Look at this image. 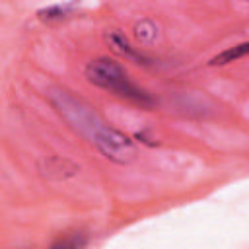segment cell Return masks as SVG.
Instances as JSON below:
<instances>
[{
  "instance_id": "1",
  "label": "cell",
  "mask_w": 249,
  "mask_h": 249,
  "mask_svg": "<svg viewBox=\"0 0 249 249\" xmlns=\"http://www.w3.org/2000/svg\"><path fill=\"white\" fill-rule=\"evenodd\" d=\"M47 97L54 111L68 123V126L89 144H93L107 160L115 163H128L134 160L136 148L132 140L121 130L107 124L84 99L76 97L64 88L49 89Z\"/></svg>"
},
{
  "instance_id": "2",
  "label": "cell",
  "mask_w": 249,
  "mask_h": 249,
  "mask_svg": "<svg viewBox=\"0 0 249 249\" xmlns=\"http://www.w3.org/2000/svg\"><path fill=\"white\" fill-rule=\"evenodd\" d=\"M84 74L89 84L124 99V101H130L144 109H152L156 105V99L152 97V93H148L144 88H140L136 82H132L128 72L117 60H113L109 56H97V58L89 60Z\"/></svg>"
},
{
  "instance_id": "3",
  "label": "cell",
  "mask_w": 249,
  "mask_h": 249,
  "mask_svg": "<svg viewBox=\"0 0 249 249\" xmlns=\"http://www.w3.org/2000/svg\"><path fill=\"white\" fill-rule=\"evenodd\" d=\"M107 41L111 43L113 51H117L119 54L126 56V58H130V60H134V62H142V64L148 62V56L142 54L136 47H132V45L128 43V39H126L123 33H119V31H109V33H107Z\"/></svg>"
},
{
  "instance_id": "4",
  "label": "cell",
  "mask_w": 249,
  "mask_h": 249,
  "mask_svg": "<svg viewBox=\"0 0 249 249\" xmlns=\"http://www.w3.org/2000/svg\"><path fill=\"white\" fill-rule=\"evenodd\" d=\"M247 43H239V45H235V47H230V49H226L224 53H220V54H216L214 58H210V64L212 66H222V64H230V62H235V60H239V58H243L245 54H247Z\"/></svg>"
},
{
  "instance_id": "5",
  "label": "cell",
  "mask_w": 249,
  "mask_h": 249,
  "mask_svg": "<svg viewBox=\"0 0 249 249\" xmlns=\"http://www.w3.org/2000/svg\"><path fill=\"white\" fill-rule=\"evenodd\" d=\"M72 12V6H51V8H45L39 12V18L43 21H58V19H64L68 18Z\"/></svg>"
},
{
  "instance_id": "6",
  "label": "cell",
  "mask_w": 249,
  "mask_h": 249,
  "mask_svg": "<svg viewBox=\"0 0 249 249\" xmlns=\"http://www.w3.org/2000/svg\"><path fill=\"white\" fill-rule=\"evenodd\" d=\"M88 245V239L82 237L80 233H68L64 237H60L58 241L53 243V247H72V249H78V247H84Z\"/></svg>"
},
{
  "instance_id": "7",
  "label": "cell",
  "mask_w": 249,
  "mask_h": 249,
  "mask_svg": "<svg viewBox=\"0 0 249 249\" xmlns=\"http://www.w3.org/2000/svg\"><path fill=\"white\" fill-rule=\"evenodd\" d=\"M243 2H245V0H243Z\"/></svg>"
}]
</instances>
